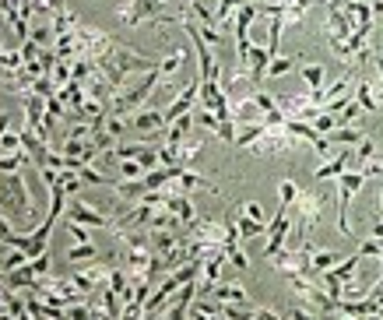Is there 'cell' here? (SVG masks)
Returning a JSON list of instances; mask_svg holds the SVG:
<instances>
[{
    "label": "cell",
    "mask_w": 383,
    "mask_h": 320,
    "mask_svg": "<svg viewBox=\"0 0 383 320\" xmlns=\"http://www.w3.org/2000/svg\"><path fill=\"white\" fill-rule=\"evenodd\" d=\"M0 208L4 211H15L22 218L18 232H32V225H43L39 222V211L32 204V190L25 183L22 173H11V176H0Z\"/></svg>",
    "instance_id": "1"
},
{
    "label": "cell",
    "mask_w": 383,
    "mask_h": 320,
    "mask_svg": "<svg viewBox=\"0 0 383 320\" xmlns=\"http://www.w3.org/2000/svg\"><path fill=\"white\" fill-rule=\"evenodd\" d=\"M362 187H365V173H358V169H348V173L337 176V194H334V197H337V232L348 236V239L355 236L351 225H348V204L355 201V194H358Z\"/></svg>",
    "instance_id": "2"
},
{
    "label": "cell",
    "mask_w": 383,
    "mask_h": 320,
    "mask_svg": "<svg viewBox=\"0 0 383 320\" xmlns=\"http://www.w3.org/2000/svg\"><path fill=\"white\" fill-rule=\"evenodd\" d=\"M162 8H166L162 0H123V4L116 8V22L123 29H137L145 22H155L162 15Z\"/></svg>",
    "instance_id": "3"
},
{
    "label": "cell",
    "mask_w": 383,
    "mask_h": 320,
    "mask_svg": "<svg viewBox=\"0 0 383 320\" xmlns=\"http://www.w3.org/2000/svg\"><path fill=\"white\" fill-rule=\"evenodd\" d=\"M323 204H327V197H323L320 190H302V194H299V201L292 204L295 215H299V239H302V236H313V229L320 225Z\"/></svg>",
    "instance_id": "4"
},
{
    "label": "cell",
    "mask_w": 383,
    "mask_h": 320,
    "mask_svg": "<svg viewBox=\"0 0 383 320\" xmlns=\"http://www.w3.org/2000/svg\"><path fill=\"white\" fill-rule=\"evenodd\" d=\"M302 141L295 138V134H288L285 127H267L253 145H250V152L253 155H285V152H295Z\"/></svg>",
    "instance_id": "5"
},
{
    "label": "cell",
    "mask_w": 383,
    "mask_h": 320,
    "mask_svg": "<svg viewBox=\"0 0 383 320\" xmlns=\"http://www.w3.org/2000/svg\"><path fill=\"white\" fill-rule=\"evenodd\" d=\"M67 222H78V225H88V229H109V232H113V225H116V218H109L106 211L92 208L81 194L67 201Z\"/></svg>",
    "instance_id": "6"
},
{
    "label": "cell",
    "mask_w": 383,
    "mask_h": 320,
    "mask_svg": "<svg viewBox=\"0 0 383 320\" xmlns=\"http://www.w3.org/2000/svg\"><path fill=\"white\" fill-rule=\"evenodd\" d=\"M109 274H113V264L92 260V264H78L71 278H74V285H78L85 295H95V292H102V288L109 285Z\"/></svg>",
    "instance_id": "7"
},
{
    "label": "cell",
    "mask_w": 383,
    "mask_h": 320,
    "mask_svg": "<svg viewBox=\"0 0 383 320\" xmlns=\"http://www.w3.org/2000/svg\"><path fill=\"white\" fill-rule=\"evenodd\" d=\"M288 232H292L288 208H285V204H278V211H274V218L267 222V232H264V236H267V243H264V257H267V260L288 246Z\"/></svg>",
    "instance_id": "8"
},
{
    "label": "cell",
    "mask_w": 383,
    "mask_h": 320,
    "mask_svg": "<svg viewBox=\"0 0 383 320\" xmlns=\"http://www.w3.org/2000/svg\"><path fill=\"white\" fill-rule=\"evenodd\" d=\"M208 299H215V302H222V306H253V302H250V292H246L239 281H218Z\"/></svg>",
    "instance_id": "9"
},
{
    "label": "cell",
    "mask_w": 383,
    "mask_h": 320,
    "mask_svg": "<svg viewBox=\"0 0 383 320\" xmlns=\"http://www.w3.org/2000/svg\"><path fill=\"white\" fill-rule=\"evenodd\" d=\"M130 127L141 131V134H162V131H166V113L145 106V109H137V113L130 116Z\"/></svg>",
    "instance_id": "10"
},
{
    "label": "cell",
    "mask_w": 383,
    "mask_h": 320,
    "mask_svg": "<svg viewBox=\"0 0 383 320\" xmlns=\"http://www.w3.org/2000/svg\"><path fill=\"white\" fill-rule=\"evenodd\" d=\"M351 155H355L351 148H341L334 159H327V162H320V169H313V180H316V183H323V180H337L341 173H348L344 166L351 162Z\"/></svg>",
    "instance_id": "11"
},
{
    "label": "cell",
    "mask_w": 383,
    "mask_h": 320,
    "mask_svg": "<svg viewBox=\"0 0 383 320\" xmlns=\"http://www.w3.org/2000/svg\"><path fill=\"white\" fill-rule=\"evenodd\" d=\"M232 120H236V127H243V124H264V109L257 106L253 92H250L246 99L232 102Z\"/></svg>",
    "instance_id": "12"
},
{
    "label": "cell",
    "mask_w": 383,
    "mask_h": 320,
    "mask_svg": "<svg viewBox=\"0 0 383 320\" xmlns=\"http://www.w3.org/2000/svg\"><path fill=\"white\" fill-rule=\"evenodd\" d=\"M166 197H169V201H166V208H169V211L183 222V229H187V225H194V222L201 218V215H197V208H194V201H190V194H166Z\"/></svg>",
    "instance_id": "13"
},
{
    "label": "cell",
    "mask_w": 383,
    "mask_h": 320,
    "mask_svg": "<svg viewBox=\"0 0 383 320\" xmlns=\"http://www.w3.org/2000/svg\"><path fill=\"white\" fill-rule=\"evenodd\" d=\"M187 57H190V50H187L183 43H176V46H173V50H169V53H166V57L159 60V71H162V81H169V78H173V74H176V71H180V67L187 64Z\"/></svg>",
    "instance_id": "14"
},
{
    "label": "cell",
    "mask_w": 383,
    "mask_h": 320,
    "mask_svg": "<svg viewBox=\"0 0 383 320\" xmlns=\"http://www.w3.org/2000/svg\"><path fill=\"white\" fill-rule=\"evenodd\" d=\"M243 4H246V0H218V4H215V22H218L222 32H232V22H236Z\"/></svg>",
    "instance_id": "15"
},
{
    "label": "cell",
    "mask_w": 383,
    "mask_h": 320,
    "mask_svg": "<svg viewBox=\"0 0 383 320\" xmlns=\"http://www.w3.org/2000/svg\"><path fill=\"white\" fill-rule=\"evenodd\" d=\"M337 260H341V253H337V250H320V246H313V250H309V271H313L316 278H320L323 271H330Z\"/></svg>",
    "instance_id": "16"
},
{
    "label": "cell",
    "mask_w": 383,
    "mask_h": 320,
    "mask_svg": "<svg viewBox=\"0 0 383 320\" xmlns=\"http://www.w3.org/2000/svg\"><path fill=\"white\" fill-rule=\"evenodd\" d=\"M327 138L334 141V148H355V145L365 138V131H362V124H355V127H337V131H330Z\"/></svg>",
    "instance_id": "17"
},
{
    "label": "cell",
    "mask_w": 383,
    "mask_h": 320,
    "mask_svg": "<svg viewBox=\"0 0 383 320\" xmlns=\"http://www.w3.org/2000/svg\"><path fill=\"white\" fill-rule=\"evenodd\" d=\"M232 222H236V232H239V239L246 243V239H253V236H264L267 232V225L264 222H257V218H250V215H243V211H236L232 215Z\"/></svg>",
    "instance_id": "18"
},
{
    "label": "cell",
    "mask_w": 383,
    "mask_h": 320,
    "mask_svg": "<svg viewBox=\"0 0 383 320\" xmlns=\"http://www.w3.org/2000/svg\"><path fill=\"white\" fill-rule=\"evenodd\" d=\"M29 162H32V159H29V152H25V148H22V152H0V176L22 173Z\"/></svg>",
    "instance_id": "19"
},
{
    "label": "cell",
    "mask_w": 383,
    "mask_h": 320,
    "mask_svg": "<svg viewBox=\"0 0 383 320\" xmlns=\"http://www.w3.org/2000/svg\"><path fill=\"white\" fill-rule=\"evenodd\" d=\"M64 257H67V264H74V267H78V264H92V260H99V246H95V243H74Z\"/></svg>",
    "instance_id": "20"
},
{
    "label": "cell",
    "mask_w": 383,
    "mask_h": 320,
    "mask_svg": "<svg viewBox=\"0 0 383 320\" xmlns=\"http://www.w3.org/2000/svg\"><path fill=\"white\" fill-rule=\"evenodd\" d=\"M355 102H358L365 113H379V99H376V92H372V81H369V78L355 85Z\"/></svg>",
    "instance_id": "21"
},
{
    "label": "cell",
    "mask_w": 383,
    "mask_h": 320,
    "mask_svg": "<svg viewBox=\"0 0 383 320\" xmlns=\"http://www.w3.org/2000/svg\"><path fill=\"white\" fill-rule=\"evenodd\" d=\"M148 169L137 159H116V180H145Z\"/></svg>",
    "instance_id": "22"
},
{
    "label": "cell",
    "mask_w": 383,
    "mask_h": 320,
    "mask_svg": "<svg viewBox=\"0 0 383 320\" xmlns=\"http://www.w3.org/2000/svg\"><path fill=\"white\" fill-rule=\"evenodd\" d=\"M201 148H204V141H201V138H194V134H190L187 141H180V145H176V155H180V166H190V162H194V159L201 155Z\"/></svg>",
    "instance_id": "23"
},
{
    "label": "cell",
    "mask_w": 383,
    "mask_h": 320,
    "mask_svg": "<svg viewBox=\"0 0 383 320\" xmlns=\"http://www.w3.org/2000/svg\"><path fill=\"white\" fill-rule=\"evenodd\" d=\"M225 257H229L232 267L250 271V257H246V250H243V239H229V243H225Z\"/></svg>",
    "instance_id": "24"
},
{
    "label": "cell",
    "mask_w": 383,
    "mask_h": 320,
    "mask_svg": "<svg viewBox=\"0 0 383 320\" xmlns=\"http://www.w3.org/2000/svg\"><path fill=\"white\" fill-rule=\"evenodd\" d=\"M264 131H267L264 124H243V127L236 131V148H250V145H253Z\"/></svg>",
    "instance_id": "25"
},
{
    "label": "cell",
    "mask_w": 383,
    "mask_h": 320,
    "mask_svg": "<svg viewBox=\"0 0 383 320\" xmlns=\"http://www.w3.org/2000/svg\"><path fill=\"white\" fill-rule=\"evenodd\" d=\"M299 71H302V81H306V88H309V92L323 88V64H302Z\"/></svg>",
    "instance_id": "26"
},
{
    "label": "cell",
    "mask_w": 383,
    "mask_h": 320,
    "mask_svg": "<svg viewBox=\"0 0 383 320\" xmlns=\"http://www.w3.org/2000/svg\"><path fill=\"white\" fill-rule=\"evenodd\" d=\"M362 116H365V109H362L355 99H351V102H348V106L337 113V127H355V124H362Z\"/></svg>",
    "instance_id": "27"
},
{
    "label": "cell",
    "mask_w": 383,
    "mask_h": 320,
    "mask_svg": "<svg viewBox=\"0 0 383 320\" xmlns=\"http://www.w3.org/2000/svg\"><path fill=\"white\" fill-rule=\"evenodd\" d=\"M351 152H355V169H358L362 162H369V159H376V155H379V152H376V141H372L369 134H365V138H362Z\"/></svg>",
    "instance_id": "28"
},
{
    "label": "cell",
    "mask_w": 383,
    "mask_h": 320,
    "mask_svg": "<svg viewBox=\"0 0 383 320\" xmlns=\"http://www.w3.org/2000/svg\"><path fill=\"white\" fill-rule=\"evenodd\" d=\"M299 194H302V190H299V183H295V180H281V183H278V204L292 208V204L299 201Z\"/></svg>",
    "instance_id": "29"
},
{
    "label": "cell",
    "mask_w": 383,
    "mask_h": 320,
    "mask_svg": "<svg viewBox=\"0 0 383 320\" xmlns=\"http://www.w3.org/2000/svg\"><path fill=\"white\" fill-rule=\"evenodd\" d=\"M292 67H295V57H281V53H278V57L267 64V81H271V78H285Z\"/></svg>",
    "instance_id": "30"
},
{
    "label": "cell",
    "mask_w": 383,
    "mask_h": 320,
    "mask_svg": "<svg viewBox=\"0 0 383 320\" xmlns=\"http://www.w3.org/2000/svg\"><path fill=\"white\" fill-rule=\"evenodd\" d=\"M32 43H36L39 50H53V43H57V32H53V25L32 29Z\"/></svg>",
    "instance_id": "31"
},
{
    "label": "cell",
    "mask_w": 383,
    "mask_h": 320,
    "mask_svg": "<svg viewBox=\"0 0 383 320\" xmlns=\"http://www.w3.org/2000/svg\"><path fill=\"white\" fill-rule=\"evenodd\" d=\"M313 127H316L320 134H330V131H337V116H334V113H327V109H320V113H316V120H313Z\"/></svg>",
    "instance_id": "32"
},
{
    "label": "cell",
    "mask_w": 383,
    "mask_h": 320,
    "mask_svg": "<svg viewBox=\"0 0 383 320\" xmlns=\"http://www.w3.org/2000/svg\"><path fill=\"white\" fill-rule=\"evenodd\" d=\"M0 152H22V131L0 134Z\"/></svg>",
    "instance_id": "33"
},
{
    "label": "cell",
    "mask_w": 383,
    "mask_h": 320,
    "mask_svg": "<svg viewBox=\"0 0 383 320\" xmlns=\"http://www.w3.org/2000/svg\"><path fill=\"white\" fill-rule=\"evenodd\" d=\"M239 211H243V215H250V218H257V222H264V225H267V215H264V208H260V201H243V204H239Z\"/></svg>",
    "instance_id": "34"
},
{
    "label": "cell",
    "mask_w": 383,
    "mask_h": 320,
    "mask_svg": "<svg viewBox=\"0 0 383 320\" xmlns=\"http://www.w3.org/2000/svg\"><path fill=\"white\" fill-rule=\"evenodd\" d=\"M253 320H285L274 306H253Z\"/></svg>",
    "instance_id": "35"
},
{
    "label": "cell",
    "mask_w": 383,
    "mask_h": 320,
    "mask_svg": "<svg viewBox=\"0 0 383 320\" xmlns=\"http://www.w3.org/2000/svg\"><path fill=\"white\" fill-rule=\"evenodd\" d=\"M67 229H71L74 243H92V236H88V229H85V225H78V222H67Z\"/></svg>",
    "instance_id": "36"
},
{
    "label": "cell",
    "mask_w": 383,
    "mask_h": 320,
    "mask_svg": "<svg viewBox=\"0 0 383 320\" xmlns=\"http://www.w3.org/2000/svg\"><path fill=\"white\" fill-rule=\"evenodd\" d=\"M288 320H320L309 306H292V313H288Z\"/></svg>",
    "instance_id": "37"
},
{
    "label": "cell",
    "mask_w": 383,
    "mask_h": 320,
    "mask_svg": "<svg viewBox=\"0 0 383 320\" xmlns=\"http://www.w3.org/2000/svg\"><path fill=\"white\" fill-rule=\"evenodd\" d=\"M369 236H372V239H379V243H383V218H376V222H372V225H369Z\"/></svg>",
    "instance_id": "38"
},
{
    "label": "cell",
    "mask_w": 383,
    "mask_h": 320,
    "mask_svg": "<svg viewBox=\"0 0 383 320\" xmlns=\"http://www.w3.org/2000/svg\"><path fill=\"white\" fill-rule=\"evenodd\" d=\"M8 131H11V116L0 113V134H8Z\"/></svg>",
    "instance_id": "39"
},
{
    "label": "cell",
    "mask_w": 383,
    "mask_h": 320,
    "mask_svg": "<svg viewBox=\"0 0 383 320\" xmlns=\"http://www.w3.org/2000/svg\"><path fill=\"white\" fill-rule=\"evenodd\" d=\"M372 18H383V0H372Z\"/></svg>",
    "instance_id": "40"
},
{
    "label": "cell",
    "mask_w": 383,
    "mask_h": 320,
    "mask_svg": "<svg viewBox=\"0 0 383 320\" xmlns=\"http://www.w3.org/2000/svg\"><path fill=\"white\" fill-rule=\"evenodd\" d=\"M330 320H358V316H351V313H341V309H337V313H330Z\"/></svg>",
    "instance_id": "41"
}]
</instances>
